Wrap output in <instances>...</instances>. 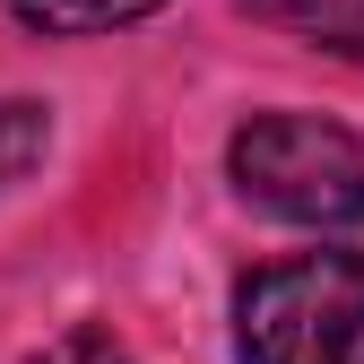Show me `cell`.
<instances>
[{
  "instance_id": "obj_3",
  "label": "cell",
  "mask_w": 364,
  "mask_h": 364,
  "mask_svg": "<svg viewBox=\"0 0 364 364\" xmlns=\"http://www.w3.org/2000/svg\"><path fill=\"white\" fill-rule=\"evenodd\" d=\"M9 9H18L35 35H113V26L156 18L165 0H9Z\"/></svg>"
},
{
  "instance_id": "obj_6",
  "label": "cell",
  "mask_w": 364,
  "mask_h": 364,
  "mask_svg": "<svg viewBox=\"0 0 364 364\" xmlns=\"http://www.w3.org/2000/svg\"><path fill=\"white\" fill-rule=\"evenodd\" d=\"M252 9H260V18H287V26H330L347 0H252Z\"/></svg>"
},
{
  "instance_id": "obj_1",
  "label": "cell",
  "mask_w": 364,
  "mask_h": 364,
  "mask_svg": "<svg viewBox=\"0 0 364 364\" xmlns=\"http://www.w3.org/2000/svg\"><path fill=\"white\" fill-rule=\"evenodd\" d=\"M364 347V252H295L235 287L243 364H355Z\"/></svg>"
},
{
  "instance_id": "obj_7",
  "label": "cell",
  "mask_w": 364,
  "mask_h": 364,
  "mask_svg": "<svg viewBox=\"0 0 364 364\" xmlns=\"http://www.w3.org/2000/svg\"><path fill=\"white\" fill-rule=\"evenodd\" d=\"M321 35L338 43V53H355V61H364V0H347V9H338V18H330Z\"/></svg>"
},
{
  "instance_id": "obj_5",
  "label": "cell",
  "mask_w": 364,
  "mask_h": 364,
  "mask_svg": "<svg viewBox=\"0 0 364 364\" xmlns=\"http://www.w3.org/2000/svg\"><path fill=\"white\" fill-rule=\"evenodd\" d=\"M26 364H130V347H122L113 330H96V321H87V330H61L53 347H43V355H26Z\"/></svg>"
},
{
  "instance_id": "obj_4",
  "label": "cell",
  "mask_w": 364,
  "mask_h": 364,
  "mask_svg": "<svg viewBox=\"0 0 364 364\" xmlns=\"http://www.w3.org/2000/svg\"><path fill=\"white\" fill-rule=\"evenodd\" d=\"M43 105H26V96H0V191H9L18 173H35V156H43Z\"/></svg>"
},
{
  "instance_id": "obj_2",
  "label": "cell",
  "mask_w": 364,
  "mask_h": 364,
  "mask_svg": "<svg viewBox=\"0 0 364 364\" xmlns=\"http://www.w3.org/2000/svg\"><path fill=\"white\" fill-rule=\"evenodd\" d=\"M235 191L287 225H312V235H338V225L364 217V148L355 130L321 122V113H252L235 130Z\"/></svg>"
}]
</instances>
